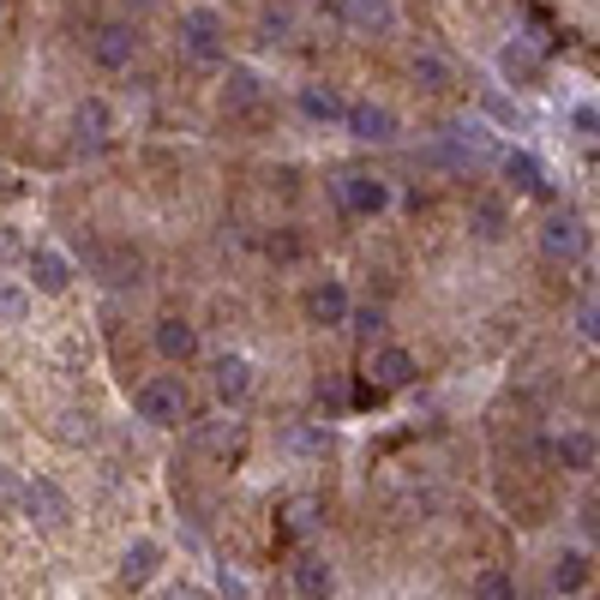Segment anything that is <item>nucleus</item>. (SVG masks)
<instances>
[{"label":"nucleus","instance_id":"nucleus-1","mask_svg":"<svg viewBox=\"0 0 600 600\" xmlns=\"http://www.w3.org/2000/svg\"><path fill=\"white\" fill-rule=\"evenodd\" d=\"M133 408H138V420H150V427H181L186 420V385L174 373H157V378H145V385L133 390Z\"/></svg>","mask_w":600,"mask_h":600},{"label":"nucleus","instance_id":"nucleus-2","mask_svg":"<svg viewBox=\"0 0 600 600\" xmlns=\"http://www.w3.org/2000/svg\"><path fill=\"white\" fill-rule=\"evenodd\" d=\"M181 48H186L193 60H223V55H228V24H223V12H211V7L181 12Z\"/></svg>","mask_w":600,"mask_h":600},{"label":"nucleus","instance_id":"nucleus-3","mask_svg":"<svg viewBox=\"0 0 600 600\" xmlns=\"http://www.w3.org/2000/svg\"><path fill=\"white\" fill-rule=\"evenodd\" d=\"M330 193H337V204L349 216H378L390 204V186L378 181V174H366V169H342L337 181H330Z\"/></svg>","mask_w":600,"mask_h":600},{"label":"nucleus","instance_id":"nucleus-4","mask_svg":"<svg viewBox=\"0 0 600 600\" xmlns=\"http://www.w3.org/2000/svg\"><path fill=\"white\" fill-rule=\"evenodd\" d=\"M541 252L546 259H582V252H589V223H582L577 211H553L541 223Z\"/></svg>","mask_w":600,"mask_h":600},{"label":"nucleus","instance_id":"nucleus-5","mask_svg":"<svg viewBox=\"0 0 600 600\" xmlns=\"http://www.w3.org/2000/svg\"><path fill=\"white\" fill-rule=\"evenodd\" d=\"M67 517H72V499L55 487L48 475H36V480H24V522H36V529H67Z\"/></svg>","mask_w":600,"mask_h":600},{"label":"nucleus","instance_id":"nucleus-6","mask_svg":"<svg viewBox=\"0 0 600 600\" xmlns=\"http://www.w3.org/2000/svg\"><path fill=\"white\" fill-rule=\"evenodd\" d=\"M133 55H138V31L133 24H97L91 31V60L102 72H121V67H133Z\"/></svg>","mask_w":600,"mask_h":600},{"label":"nucleus","instance_id":"nucleus-7","mask_svg":"<svg viewBox=\"0 0 600 600\" xmlns=\"http://www.w3.org/2000/svg\"><path fill=\"white\" fill-rule=\"evenodd\" d=\"M301 313H306V325H325V330L349 325V288H342L337 276H325V283H313L301 295Z\"/></svg>","mask_w":600,"mask_h":600},{"label":"nucleus","instance_id":"nucleus-8","mask_svg":"<svg viewBox=\"0 0 600 600\" xmlns=\"http://www.w3.org/2000/svg\"><path fill=\"white\" fill-rule=\"evenodd\" d=\"M91 271H97L109 288H126V283H138L145 259H138V252L126 247V240H97V247H91Z\"/></svg>","mask_w":600,"mask_h":600},{"label":"nucleus","instance_id":"nucleus-9","mask_svg":"<svg viewBox=\"0 0 600 600\" xmlns=\"http://www.w3.org/2000/svg\"><path fill=\"white\" fill-rule=\"evenodd\" d=\"M349 133L361 138V145H390V138H397V114H390L385 102H354Z\"/></svg>","mask_w":600,"mask_h":600},{"label":"nucleus","instance_id":"nucleus-10","mask_svg":"<svg viewBox=\"0 0 600 600\" xmlns=\"http://www.w3.org/2000/svg\"><path fill=\"white\" fill-rule=\"evenodd\" d=\"M553 463L565 468V475H589L600 463V439L595 432H558L553 439Z\"/></svg>","mask_w":600,"mask_h":600},{"label":"nucleus","instance_id":"nucleus-11","mask_svg":"<svg viewBox=\"0 0 600 600\" xmlns=\"http://www.w3.org/2000/svg\"><path fill=\"white\" fill-rule=\"evenodd\" d=\"M31 276H36V295H67L72 288V259L55 247H36L31 252Z\"/></svg>","mask_w":600,"mask_h":600},{"label":"nucleus","instance_id":"nucleus-12","mask_svg":"<svg viewBox=\"0 0 600 600\" xmlns=\"http://www.w3.org/2000/svg\"><path fill=\"white\" fill-rule=\"evenodd\" d=\"M211 385H216V397H223L228 408H240L252 397V366L240 361V354H223V361L211 366Z\"/></svg>","mask_w":600,"mask_h":600},{"label":"nucleus","instance_id":"nucleus-13","mask_svg":"<svg viewBox=\"0 0 600 600\" xmlns=\"http://www.w3.org/2000/svg\"><path fill=\"white\" fill-rule=\"evenodd\" d=\"M157 565H162V546L157 541H133L121 553V570H114V577H121V589H145V582L157 577Z\"/></svg>","mask_w":600,"mask_h":600},{"label":"nucleus","instance_id":"nucleus-14","mask_svg":"<svg viewBox=\"0 0 600 600\" xmlns=\"http://www.w3.org/2000/svg\"><path fill=\"white\" fill-rule=\"evenodd\" d=\"M295 595L301 600H330L337 595V570H330L318 553H301L295 558Z\"/></svg>","mask_w":600,"mask_h":600},{"label":"nucleus","instance_id":"nucleus-15","mask_svg":"<svg viewBox=\"0 0 600 600\" xmlns=\"http://www.w3.org/2000/svg\"><path fill=\"white\" fill-rule=\"evenodd\" d=\"M415 373H420V366H415V354H408V349H378V354H373V385H378V390L415 385Z\"/></svg>","mask_w":600,"mask_h":600},{"label":"nucleus","instance_id":"nucleus-16","mask_svg":"<svg viewBox=\"0 0 600 600\" xmlns=\"http://www.w3.org/2000/svg\"><path fill=\"white\" fill-rule=\"evenodd\" d=\"M342 19L366 36H385L390 24H397V7H390V0H342Z\"/></svg>","mask_w":600,"mask_h":600},{"label":"nucleus","instance_id":"nucleus-17","mask_svg":"<svg viewBox=\"0 0 600 600\" xmlns=\"http://www.w3.org/2000/svg\"><path fill=\"white\" fill-rule=\"evenodd\" d=\"M157 354H162V361H193V354H199V330L186 325V318H162V325H157Z\"/></svg>","mask_w":600,"mask_h":600},{"label":"nucleus","instance_id":"nucleus-18","mask_svg":"<svg viewBox=\"0 0 600 600\" xmlns=\"http://www.w3.org/2000/svg\"><path fill=\"white\" fill-rule=\"evenodd\" d=\"M301 114H306V121H349V102H342L337 91H330V84H306V91H301Z\"/></svg>","mask_w":600,"mask_h":600},{"label":"nucleus","instance_id":"nucleus-19","mask_svg":"<svg viewBox=\"0 0 600 600\" xmlns=\"http://www.w3.org/2000/svg\"><path fill=\"white\" fill-rule=\"evenodd\" d=\"M259 102H264L259 72H247V67H228V79H223V109H259Z\"/></svg>","mask_w":600,"mask_h":600},{"label":"nucleus","instance_id":"nucleus-20","mask_svg":"<svg viewBox=\"0 0 600 600\" xmlns=\"http://www.w3.org/2000/svg\"><path fill=\"white\" fill-rule=\"evenodd\" d=\"M499 72L510 84H541V55H534L529 43H510L505 55H499Z\"/></svg>","mask_w":600,"mask_h":600},{"label":"nucleus","instance_id":"nucleus-21","mask_svg":"<svg viewBox=\"0 0 600 600\" xmlns=\"http://www.w3.org/2000/svg\"><path fill=\"white\" fill-rule=\"evenodd\" d=\"M505 181L517 186V193H541L546 199V174H541V162H534L529 150H510L505 157Z\"/></svg>","mask_w":600,"mask_h":600},{"label":"nucleus","instance_id":"nucleus-22","mask_svg":"<svg viewBox=\"0 0 600 600\" xmlns=\"http://www.w3.org/2000/svg\"><path fill=\"white\" fill-rule=\"evenodd\" d=\"M55 439L72 444V451L91 444L97 439V415H91V408H60V415H55Z\"/></svg>","mask_w":600,"mask_h":600},{"label":"nucleus","instance_id":"nucleus-23","mask_svg":"<svg viewBox=\"0 0 600 600\" xmlns=\"http://www.w3.org/2000/svg\"><path fill=\"white\" fill-rule=\"evenodd\" d=\"M589 582V553H558L553 558V589L558 595H577Z\"/></svg>","mask_w":600,"mask_h":600},{"label":"nucleus","instance_id":"nucleus-24","mask_svg":"<svg viewBox=\"0 0 600 600\" xmlns=\"http://www.w3.org/2000/svg\"><path fill=\"white\" fill-rule=\"evenodd\" d=\"M72 126H79V145H84V150H97L102 138H109V109H102V102H79Z\"/></svg>","mask_w":600,"mask_h":600},{"label":"nucleus","instance_id":"nucleus-25","mask_svg":"<svg viewBox=\"0 0 600 600\" xmlns=\"http://www.w3.org/2000/svg\"><path fill=\"white\" fill-rule=\"evenodd\" d=\"M415 84L420 91H451V60L432 55V48H420L415 55Z\"/></svg>","mask_w":600,"mask_h":600},{"label":"nucleus","instance_id":"nucleus-26","mask_svg":"<svg viewBox=\"0 0 600 600\" xmlns=\"http://www.w3.org/2000/svg\"><path fill=\"white\" fill-rule=\"evenodd\" d=\"M468 228H475V240H499V235H505V204H499V199H475Z\"/></svg>","mask_w":600,"mask_h":600},{"label":"nucleus","instance_id":"nucleus-27","mask_svg":"<svg viewBox=\"0 0 600 600\" xmlns=\"http://www.w3.org/2000/svg\"><path fill=\"white\" fill-rule=\"evenodd\" d=\"M475 600H517V582H510L505 565H487L475 577Z\"/></svg>","mask_w":600,"mask_h":600},{"label":"nucleus","instance_id":"nucleus-28","mask_svg":"<svg viewBox=\"0 0 600 600\" xmlns=\"http://www.w3.org/2000/svg\"><path fill=\"white\" fill-rule=\"evenodd\" d=\"M24 318H31V288L0 283V330H7V325H24Z\"/></svg>","mask_w":600,"mask_h":600},{"label":"nucleus","instance_id":"nucleus-29","mask_svg":"<svg viewBox=\"0 0 600 600\" xmlns=\"http://www.w3.org/2000/svg\"><path fill=\"white\" fill-rule=\"evenodd\" d=\"M204 451H211V456H240V444H247V432H240V420H228V427H211V432H204Z\"/></svg>","mask_w":600,"mask_h":600},{"label":"nucleus","instance_id":"nucleus-30","mask_svg":"<svg viewBox=\"0 0 600 600\" xmlns=\"http://www.w3.org/2000/svg\"><path fill=\"white\" fill-rule=\"evenodd\" d=\"M12 510H24V480L12 468H0V517H12Z\"/></svg>","mask_w":600,"mask_h":600},{"label":"nucleus","instance_id":"nucleus-31","mask_svg":"<svg viewBox=\"0 0 600 600\" xmlns=\"http://www.w3.org/2000/svg\"><path fill=\"white\" fill-rule=\"evenodd\" d=\"M313 510H318L313 499H295V505L283 510V517H288V529H295V534H306V529H313Z\"/></svg>","mask_w":600,"mask_h":600},{"label":"nucleus","instance_id":"nucleus-32","mask_svg":"<svg viewBox=\"0 0 600 600\" xmlns=\"http://www.w3.org/2000/svg\"><path fill=\"white\" fill-rule=\"evenodd\" d=\"M577 330H582L589 342H600V306H595V301H582V306H577Z\"/></svg>","mask_w":600,"mask_h":600},{"label":"nucleus","instance_id":"nucleus-33","mask_svg":"<svg viewBox=\"0 0 600 600\" xmlns=\"http://www.w3.org/2000/svg\"><path fill=\"white\" fill-rule=\"evenodd\" d=\"M582 534H589V541L600 546V499H589V505H582Z\"/></svg>","mask_w":600,"mask_h":600},{"label":"nucleus","instance_id":"nucleus-34","mask_svg":"<svg viewBox=\"0 0 600 600\" xmlns=\"http://www.w3.org/2000/svg\"><path fill=\"white\" fill-rule=\"evenodd\" d=\"M162 600H211V595H204V589H193V582H174V589L162 595Z\"/></svg>","mask_w":600,"mask_h":600},{"label":"nucleus","instance_id":"nucleus-35","mask_svg":"<svg viewBox=\"0 0 600 600\" xmlns=\"http://www.w3.org/2000/svg\"><path fill=\"white\" fill-rule=\"evenodd\" d=\"M12 252H19V235H12V228H0V264H7Z\"/></svg>","mask_w":600,"mask_h":600}]
</instances>
